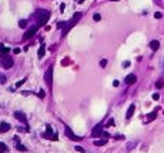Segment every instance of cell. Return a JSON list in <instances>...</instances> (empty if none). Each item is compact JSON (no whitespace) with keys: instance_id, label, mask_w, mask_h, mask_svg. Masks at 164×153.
Instances as JSON below:
<instances>
[{"instance_id":"cell-1","label":"cell","mask_w":164,"mask_h":153,"mask_svg":"<svg viewBox=\"0 0 164 153\" xmlns=\"http://www.w3.org/2000/svg\"><path fill=\"white\" fill-rule=\"evenodd\" d=\"M31 17L37 21V27H39V26H43V24L47 23V20L50 17V11H47V10H37L36 13H33Z\"/></svg>"},{"instance_id":"cell-2","label":"cell","mask_w":164,"mask_h":153,"mask_svg":"<svg viewBox=\"0 0 164 153\" xmlns=\"http://www.w3.org/2000/svg\"><path fill=\"white\" fill-rule=\"evenodd\" d=\"M80 17H81V13H74V16H73V17H71V19H70V20L67 21L66 27L63 29V32H61V37H64V36H66V34H67V33L70 32V29H71V27H73V26H74V24L77 23V20H79Z\"/></svg>"},{"instance_id":"cell-3","label":"cell","mask_w":164,"mask_h":153,"mask_svg":"<svg viewBox=\"0 0 164 153\" xmlns=\"http://www.w3.org/2000/svg\"><path fill=\"white\" fill-rule=\"evenodd\" d=\"M51 74H53V67H49L46 70V73H44V79H46V83H47L49 89L53 87V76Z\"/></svg>"},{"instance_id":"cell-4","label":"cell","mask_w":164,"mask_h":153,"mask_svg":"<svg viewBox=\"0 0 164 153\" xmlns=\"http://www.w3.org/2000/svg\"><path fill=\"white\" fill-rule=\"evenodd\" d=\"M64 133H66V135H67V136H69V137H70L71 140H77V142H79V140H81V139H83V137H80V136L74 135V133L71 132V129H70L69 126H64Z\"/></svg>"},{"instance_id":"cell-5","label":"cell","mask_w":164,"mask_h":153,"mask_svg":"<svg viewBox=\"0 0 164 153\" xmlns=\"http://www.w3.org/2000/svg\"><path fill=\"white\" fill-rule=\"evenodd\" d=\"M0 64H1V67H4V69H10V67L13 66V59H11V57H3L1 62H0Z\"/></svg>"},{"instance_id":"cell-6","label":"cell","mask_w":164,"mask_h":153,"mask_svg":"<svg viewBox=\"0 0 164 153\" xmlns=\"http://www.w3.org/2000/svg\"><path fill=\"white\" fill-rule=\"evenodd\" d=\"M14 117H16L19 122H21V123H24V125L27 126V117H26V115H24L23 112H19V110H16V112H14Z\"/></svg>"},{"instance_id":"cell-7","label":"cell","mask_w":164,"mask_h":153,"mask_svg":"<svg viewBox=\"0 0 164 153\" xmlns=\"http://www.w3.org/2000/svg\"><path fill=\"white\" fill-rule=\"evenodd\" d=\"M36 32H37V26H33V27H30L26 33H24V36H23V39L24 40H27V39H30V37H33L34 34H36Z\"/></svg>"},{"instance_id":"cell-8","label":"cell","mask_w":164,"mask_h":153,"mask_svg":"<svg viewBox=\"0 0 164 153\" xmlns=\"http://www.w3.org/2000/svg\"><path fill=\"white\" fill-rule=\"evenodd\" d=\"M103 127H104V126H103L101 123H99V125H97V126L93 129V132H91V136H93V137H97L99 135H103Z\"/></svg>"},{"instance_id":"cell-9","label":"cell","mask_w":164,"mask_h":153,"mask_svg":"<svg viewBox=\"0 0 164 153\" xmlns=\"http://www.w3.org/2000/svg\"><path fill=\"white\" fill-rule=\"evenodd\" d=\"M56 133V132H54ZM54 133H53V129H51V126H46V133H41V137H46V139H53V136H54Z\"/></svg>"},{"instance_id":"cell-10","label":"cell","mask_w":164,"mask_h":153,"mask_svg":"<svg viewBox=\"0 0 164 153\" xmlns=\"http://www.w3.org/2000/svg\"><path fill=\"white\" fill-rule=\"evenodd\" d=\"M40 42H41V46H40V49H39V52H37V56H39V59H43L44 54H46V46H44V42H43V40H40Z\"/></svg>"},{"instance_id":"cell-11","label":"cell","mask_w":164,"mask_h":153,"mask_svg":"<svg viewBox=\"0 0 164 153\" xmlns=\"http://www.w3.org/2000/svg\"><path fill=\"white\" fill-rule=\"evenodd\" d=\"M137 80V77H136V74H129V76H126V79H124V82H126V84H133L134 82Z\"/></svg>"},{"instance_id":"cell-12","label":"cell","mask_w":164,"mask_h":153,"mask_svg":"<svg viewBox=\"0 0 164 153\" xmlns=\"http://www.w3.org/2000/svg\"><path fill=\"white\" fill-rule=\"evenodd\" d=\"M9 130H10V125L6 123V122H1V123H0V133H6V132H9Z\"/></svg>"},{"instance_id":"cell-13","label":"cell","mask_w":164,"mask_h":153,"mask_svg":"<svg viewBox=\"0 0 164 153\" xmlns=\"http://www.w3.org/2000/svg\"><path fill=\"white\" fill-rule=\"evenodd\" d=\"M159 47H160V42H159V40H151V42H150V49H151V50L156 52V50H159Z\"/></svg>"},{"instance_id":"cell-14","label":"cell","mask_w":164,"mask_h":153,"mask_svg":"<svg viewBox=\"0 0 164 153\" xmlns=\"http://www.w3.org/2000/svg\"><path fill=\"white\" fill-rule=\"evenodd\" d=\"M134 110H136V106H134V103H133V105H130V106H129V110H127V115H126V117H127V119H130V117L133 116Z\"/></svg>"},{"instance_id":"cell-15","label":"cell","mask_w":164,"mask_h":153,"mask_svg":"<svg viewBox=\"0 0 164 153\" xmlns=\"http://www.w3.org/2000/svg\"><path fill=\"white\" fill-rule=\"evenodd\" d=\"M14 140H16V146H17V150H21V152H26V146H23L21 143H19V136H14Z\"/></svg>"},{"instance_id":"cell-16","label":"cell","mask_w":164,"mask_h":153,"mask_svg":"<svg viewBox=\"0 0 164 153\" xmlns=\"http://www.w3.org/2000/svg\"><path fill=\"white\" fill-rule=\"evenodd\" d=\"M0 50H1V53H3V56L6 57V54L10 52V49L9 47H6V46H3V44H0Z\"/></svg>"},{"instance_id":"cell-17","label":"cell","mask_w":164,"mask_h":153,"mask_svg":"<svg viewBox=\"0 0 164 153\" xmlns=\"http://www.w3.org/2000/svg\"><path fill=\"white\" fill-rule=\"evenodd\" d=\"M156 117H157V110H154L153 113H150V116L147 117V120H149V122H151V120H154Z\"/></svg>"},{"instance_id":"cell-18","label":"cell","mask_w":164,"mask_h":153,"mask_svg":"<svg viewBox=\"0 0 164 153\" xmlns=\"http://www.w3.org/2000/svg\"><path fill=\"white\" fill-rule=\"evenodd\" d=\"M106 143H107L106 139H103V140H94V145H96V146H104Z\"/></svg>"},{"instance_id":"cell-19","label":"cell","mask_w":164,"mask_h":153,"mask_svg":"<svg viewBox=\"0 0 164 153\" xmlns=\"http://www.w3.org/2000/svg\"><path fill=\"white\" fill-rule=\"evenodd\" d=\"M93 20H94V21H100V20H101L100 13H94V14H93Z\"/></svg>"},{"instance_id":"cell-20","label":"cell","mask_w":164,"mask_h":153,"mask_svg":"<svg viewBox=\"0 0 164 153\" xmlns=\"http://www.w3.org/2000/svg\"><path fill=\"white\" fill-rule=\"evenodd\" d=\"M19 26H20L21 29H24V27L27 26V20H24V19H21V20L19 21Z\"/></svg>"},{"instance_id":"cell-21","label":"cell","mask_w":164,"mask_h":153,"mask_svg":"<svg viewBox=\"0 0 164 153\" xmlns=\"http://www.w3.org/2000/svg\"><path fill=\"white\" fill-rule=\"evenodd\" d=\"M6 150H7V146L3 142H0V152H6Z\"/></svg>"},{"instance_id":"cell-22","label":"cell","mask_w":164,"mask_h":153,"mask_svg":"<svg viewBox=\"0 0 164 153\" xmlns=\"http://www.w3.org/2000/svg\"><path fill=\"white\" fill-rule=\"evenodd\" d=\"M163 86H164V82H163V80H159V82L156 83V87H157V89H161Z\"/></svg>"},{"instance_id":"cell-23","label":"cell","mask_w":164,"mask_h":153,"mask_svg":"<svg viewBox=\"0 0 164 153\" xmlns=\"http://www.w3.org/2000/svg\"><path fill=\"white\" fill-rule=\"evenodd\" d=\"M4 83H6V76L0 74V84H4Z\"/></svg>"},{"instance_id":"cell-24","label":"cell","mask_w":164,"mask_h":153,"mask_svg":"<svg viewBox=\"0 0 164 153\" xmlns=\"http://www.w3.org/2000/svg\"><path fill=\"white\" fill-rule=\"evenodd\" d=\"M26 80H27V79H23V80H19V82L16 83V87H20V86H21V84H23V83H24Z\"/></svg>"},{"instance_id":"cell-25","label":"cell","mask_w":164,"mask_h":153,"mask_svg":"<svg viewBox=\"0 0 164 153\" xmlns=\"http://www.w3.org/2000/svg\"><path fill=\"white\" fill-rule=\"evenodd\" d=\"M110 126H114V120H113V119H110V120L107 122V125H106V127H110Z\"/></svg>"},{"instance_id":"cell-26","label":"cell","mask_w":164,"mask_h":153,"mask_svg":"<svg viewBox=\"0 0 164 153\" xmlns=\"http://www.w3.org/2000/svg\"><path fill=\"white\" fill-rule=\"evenodd\" d=\"M74 149H76L77 152H80V153H83V152H84V148H81V146H76Z\"/></svg>"},{"instance_id":"cell-27","label":"cell","mask_w":164,"mask_h":153,"mask_svg":"<svg viewBox=\"0 0 164 153\" xmlns=\"http://www.w3.org/2000/svg\"><path fill=\"white\" fill-rule=\"evenodd\" d=\"M106 64H107V60H106V59H103V60L100 62V66H101V67H106Z\"/></svg>"},{"instance_id":"cell-28","label":"cell","mask_w":164,"mask_h":153,"mask_svg":"<svg viewBox=\"0 0 164 153\" xmlns=\"http://www.w3.org/2000/svg\"><path fill=\"white\" fill-rule=\"evenodd\" d=\"M154 17H156V19H161V13H160V11H156V13H154Z\"/></svg>"},{"instance_id":"cell-29","label":"cell","mask_w":164,"mask_h":153,"mask_svg":"<svg viewBox=\"0 0 164 153\" xmlns=\"http://www.w3.org/2000/svg\"><path fill=\"white\" fill-rule=\"evenodd\" d=\"M44 96H46V93H44V90H40V92H39V97H41V99H43Z\"/></svg>"},{"instance_id":"cell-30","label":"cell","mask_w":164,"mask_h":153,"mask_svg":"<svg viewBox=\"0 0 164 153\" xmlns=\"http://www.w3.org/2000/svg\"><path fill=\"white\" fill-rule=\"evenodd\" d=\"M159 99H160V95H159V93H154V95H153V100H159Z\"/></svg>"},{"instance_id":"cell-31","label":"cell","mask_w":164,"mask_h":153,"mask_svg":"<svg viewBox=\"0 0 164 153\" xmlns=\"http://www.w3.org/2000/svg\"><path fill=\"white\" fill-rule=\"evenodd\" d=\"M13 53H14V54H19V53H20V49H19V47L13 49Z\"/></svg>"},{"instance_id":"cell-32","label":"cell","mask_w":164,"mask_h":153,"mask_svg":"<svg viewBox=\"0 0 164 153\" xmlns=\"http://www.w3.org/2000/svg\"><path fill=\"white\" fill-rule=\"evenodd\" d=\"M129 66H130V62H124L123 63V67H129Z\"/></svg>"},{"instance_id":"cell-33","label":"cell","mask_w":164,"mask_h":153,"mask_svg":"<svg viewBox=\"0 0 164 153\" xmlns=\"http://www.w3.org/2000/svg\"><path fill=\"white\" fill-rule=\"evenodd\" d=\"M116 139H117V140H121V139H124V136H121V135H117V136H116Z\"/></svg>"},{"instance_id":"cell-34","label":"cell","mask_w":164,"mask_h":153,"mask_svg":"<svg viewBox=\"0 0 164 153\" xmlns=\"http://www.w3.org/2000/svg\"><path fill=\"white\" fill-rule=\"evenodd\" d=\"M113 86L117 87V86H119V80H114V82H113Z\"/></svg>"},{"instance_id":"cell-35","label":"cell","mask_w":164,"mask_h":153,"mask_svg":"<svg viewBox=\"0 0 164 153\" xmlns=\"http://www.w3.org/2000/svg\"><path fill=\"white\" fill-rule=\"evenodd\" d=\"M23 95H24V96H27V95H30V92H29V90H24V92H23Z\"/></svg>"},{"instance_id":"cell-36","label":"cell","mask_w":164,"mask_h":153,"mask_svg":"<svg viewBox=\"0 0 164 153\" xmlns=\"http://www.w3.org/2000/svg\"><path fill=\"white\" fill-rule=\"evenodd\" d=\"M0 57H1V59L4 57V56H3V53H1V50H0Z\"/></svg>"},{"instance_id":"cell-37","label":"cell","mask_w":164,"mask_h":153,"mask_svg":"<svg viewBox=\"0 0 164 153\" xmlns=\"http://www.w3.org/2000/svg\"><path fill=\"white\" fill-rule=\"evenodd\" d=\"M83 1H84V0H79V1H77V3H83Z\"/></svg>"},{"instance_id":"cell-38","label":"cell","mask_w":164,"mask_h":153,"mask_svg":"<svg viewBox=\"0 0 164 153\" xmlns=\"http://www.w3.org/2000/svg\"><path fill=\"white\" fill-rule=\"evenodd\" d=\"M163 74H164V63H163Z\"/></svg>"},{"instance_id":"cell-39","label":"cell","mask_w":164,"mask_h":153,"mask_svg":"<svg viewBox=\"0 0 164 153\" xmlns=\"http://www.w3.org/2000/svg\"><path fill=\"white\" fill-rule=\"evenodd\" d=\"M113 1H117V0H113Z\"/></svg>"},{"instance_id":"cell-40","label":"cell","mask_w":164,"mask_h":153,"mask_svg":"<svg viewBox=\"0 0 164 153\" xmlns=\"http://www.w3.org/2000/svg\"><path fill=\"white\" fill-rule=\"evenodd\" d=\"M76 1H79V0H76Z\"/></svg>"}]
</instances>
